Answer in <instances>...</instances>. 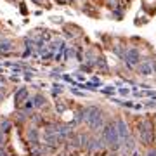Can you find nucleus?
<instances>
[{"mask_svg":"<svg viewBox=\"0 0 156 156\" xmlns=\"http://www.w3.org/2000/svg\"><path fill=\"white\" fill-rule=\"evenodd\" d=\"M102 137L108 144H111L113 147H118V132H116V125H108L102 132Z\"/></svg>","mask_w":156,"mask_h":156,"instance_id":"obj_1","label":"nucleus"},{"mask_svg":"<svg viewBox=\"0 0 156 156\" xmlns=\"http://www.w3.org/2000/svg\"><path fill=\"white\" fill-rule=\"evenodd\" d=\"M151 156H156V154H151Z\"/></svg>","mask_w":156,"mask_h":156,"instance_id":"obj_8","label":"nucleus"},{"mask_svg":"<svg viewBox=\"0 0 156 156\" xmlns=\"http://www.w3.org/2000/svg\"><path fill=\"white\" fill-rule=\"evenodd\" d=\"M137 61H139V52H137L135 49H132L127 54V62H128V64H135Z\"/></svg>","mask_w":156,"mask_h":156,"instance_id":"obj_2","label":"nucleus"},{"mask_svg":"<svg viewBox=\"0 0 156 156\" xmlns=\"http://www.w3.org/2000/svg\"><path fill=\"white\" fill-rule=\"evenodd\" d=\"M140 137H142V140L144 142H151V139H153V135H151V130L149 128H140Z\"/></svg>","mask_w":156,"mask_h":156,"instance_id":"obj_3","label":"nucleus"},{"mask_svg":"<svg viewBox=\"0 0 156 156\" xmlns=\"http://www.w3.org/2000/svg\"><path fill=\"white\" fill-rule=\"evenodd\" d=\"M4 139H5V137H4V134H2V132H0V146H2V142H4Z\"/></svg>","mask_w":156,"mask_h":156,"instance_id":"obj_7","label":"nucleus"},{"mask_svg":"<svg viewBox=\"0 0 156 156\" xmlns=\"http://www.w3.org/2000/svg\"><path fill=\"white\" fill-rule=\"evenodd\" d=\"M9 128H11V123H9V122H4V123H2V132H7Z\"/></svg>","mask_w":156,"mask_h":156,"instance_id":"obj_5","label":"nucleus"},{"mask_svg":"<svg viewBox=\"0 0 156 156\" xmlns=\"http://www.w3.org/2000/svg\"><path fill=\"white\" fill-rule=\"evenodd\" d=\"M26 97H28V90L26 89H21V92H17V101H19V102H23Z\"/></svg>","mask_w":156,"mask_h":156,"instance_id":"obj_4","label":"nucleus"},{"mask_svg":"<svg viewBox=\"0 0 156 156\" xmlns=\"http://www.w3.org/2000/svg\"><path fill=\"white\" fill-rule=\"evenodd\" d=\"M144 71H146V75H151V66H149V64H146V66L142 64V73H144Z\"/></svg>","mask_w":156,"mask_h":156,"instance_id":"obj_6","label":"nucleus"}]
</instances>
